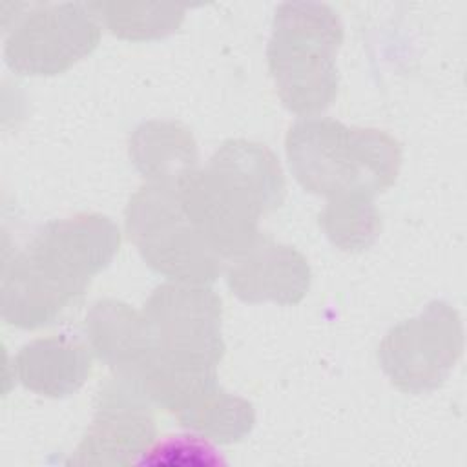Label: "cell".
Masks as SVG:
<instances>
[{"label": "cell", "instance_id": "obj_7", "mask_svg": "<svg viewBox=\"0 0 467 467\" xmlns=\"http://www.w3.org/2000/svg\"><path fill=\"white\" fill-rule=\"evenodd\" d=\"M339 29L325 35H296L294 40L275 33L270 46V69L285 106L296 113L327 108L336 93L337 75L332 53L337 49Z\"/></svg>", "mask_w": 467, "mask_h": 467}, {"label": "cell", "instance_id": "obj_8", "mask_svg": "<svg viewBox=\"0 0 467 467\" xmlns=\"http://www.w3.org/2000/svg\"><path fill=\"white\" fill-rule=\"evenodd\" d=\"M237 257L235 268L230 270V286L246 301L296 303L308 288V266L288 246L257 244L255 241L252 248Z\"/></svg>", "mask_w": 467, "mask_h": 467}, {"label": "cell", "instance_id": "obj_4", "mask_svg": "<svg viewBox=\"0 0 467 467\" xmlns=\"http://www.w3.org/2000/svg\"><path fill=\"white\" fill-rule=\"evenodd\" d=\"M126 224L153 270L186 283L213 281L221 272V255L186 217L177 184L155 182L135 193Z\"/></svg>", "mask_w": 467, "mask_h": 467}, {"label": "cell", "instance_id": "obj_10", "mask_svg": "<svg viewBox=\"0 0 467 467\" xmlns=\"http://www.w3.org/2000/svg\"><path fill=\"white\" fill-rule=\"evenodd\" d=\"M182 425L201 431L202 434L230 443L243 438L254 423L250 403L228 398L223 392H213L204 403L179 416Z\"/></svg>", "mask_w": 467, "mask_h": 467}, {"label": "cell", "instance_id": "obj_6", "mask_svg": "<svg viewBox=\"0 0 467 467\" xmlns=\"http://www.w3.org/2000/svg\"><path fill=\"white\" fill-rule=\"evenodd\" d=\"M146 400L137 379L119 374L100 392L95 421L69 462L80 465L131 463L151 445L155 436Z\"/></svg>", "mask_w": 467, "mask_h": 467}, {"label": "cell", "instance_id": "obj_1", "mask_svg": "<svg viewBox=\"0 0 467 467\" xmlns=\"http://www.w3.org/2000/svg\"><path fill=\"white\" fill-rule=\"evenodd\" d=\"M119 246V230L108 217L78 215L46 226L2 279V314L16 327L51 323L82 294Z\"/></svg>", "mask_w": 467, "mask_h": 467}, {"label": "cell", "instance_id": "obj_5", "mask_svg": "<svg viewBox=\"0 0 467 467\" xmlns=\"http://www.w3.org/2000/svg\"><path fill=\"white\" fill-rule=\"evenodd\" d=\"M155 356L182 363L215 367L223 356L221 303L199 286H159L144 308Z\"/></svg>", "mask_w": 467, "mask_h": 467}, {"label": "cell", "instance_id": "obj_9", "mask_svg": "<svg viewBox=\"0 0 467 467\" xmlns=\"http://www.w3.org/2000/svg\"><path fill=\"white\" fill-rule=\"evenodd\" d=\"M20 381L47 396H66L77 390L89 374V356L75 341L49 337L22 348L16 358Z\"/></svg>", "mask_w": 467, "mask_h": 467}, {"label": "cell", "instance_id": "obj_2", "mask_svg": "<svg viewBox=\"0 0 467 467\" xmlns=\"http://www.w3.org/2000/svg\"><path fill=\"white\" fill-rule=\"evenodd\" d=\"M181 206L197 232L221 255H241L257 239V217L281 202L283 177L274 155L259 144L232 140L208 170L179 182Z\"/></svg>", "mask_w": 467, "mask_h": 467}, {"label": "cell", "instance_id": "obj_3", "mask_svg": "<svg viewBox=\"0 0 467 467\" xmlns=\"http://www.w3.org/2000/svg\"><path fill=\"white\" fill-rule=\"evenodd\" d=\"M290 168L314 193L365 197L396 179L400 148L376 130L345 128L332 120H303L286 140Z\"/></svg>", "mask_w": 467, "mask_h": 467}]
</instances>
